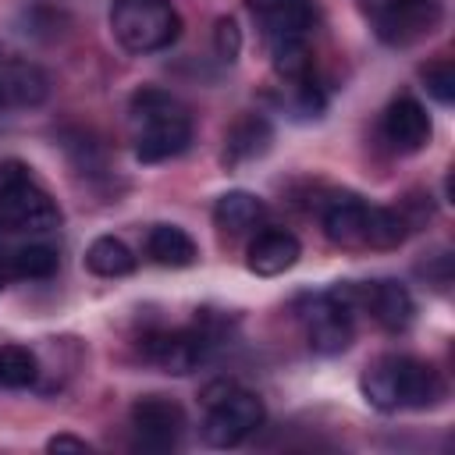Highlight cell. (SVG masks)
<instances>
[{
	"label": "cell",
	"mask_w": 455,
	"mask_h": 455,
	"mask_svg": "<svg viewBox=\"0 0 455 455\" xmlns=\"http://www.w3.org/2000/svg\"><path fill=\"white\" fill-rule=\"evenodd\" d=\"M39 380V359L25 345H0V384L11 391L32 387Z\"/></svg>",
	"instance_id": "21"
},
{
	"label": "cell",
	"mask_w": 455,
	"mask_h": 455,
	"mask_svg": "<svg viewBox=\"0 0 455 455\" xmlns=\"http://www.w3.org/2000/svg\"><path fill=\"white\" fill-rule=\"evenodd\" d=\"M320 224L327 242L348 252H370V249L387 252V249H398L412 231L398 213V206H377L352 192H338L323 199Z\"/></svg>",
	"instance_id": "2"
},
{
	"label": "cell",
	"mask_w": 455,
	"mask_h": 455,
	"mask_svg": "<svg viewBox=\"0 0 455 455\" xmlns=\"http://www.w3.org/2000/svg\"><path fill=\"white\" fill-rule=\"evenodd\" d=\"M132 434H135V444L139 448H156V451H167V448H178L181 434H185V409L174 402V398H164V395H142L135 398L132 412Z\"/></svg>",
	"instance_id": "11"
},
{
	"label": "cell",
	"mask_w": 455,
	"mask_h": 455,
	"mask_svg": "<svg viewBox=\"0 0 455 455\" xmlns=\"http://www.w3.org/2000/svg\"><path fill=\"white\" fill-rule=\"evenodd\" d=\"M423 82H427V92H430L437 103H451V100H455V64H451V60L427 64V68H423Z\"/></svg>",
	"instance_id": "22"
},
{
	"label": "cell",
	"mask_w": 455,
	"mask_h": 455,
	"mask_svg": "<svg viewBox=\"0 0 455 455\" xmlns=\"http://www.w3.org/2000/svg\"><path fill=\"white\" fill-rule=\"evenodd\" d=\"M363 398L380 409V412H398V409H434L444 398V377L416 355H398L387 352L373 359L363 377H359Z\"/></svg>",
	"instance_id": "3"
},
{
	"label": "cell",
	"mask_w": 455,
	"mask_h": 455,
	"mask_svg": "<svg viewBox=\"0 0 455 455\" xmlns=\"http://www.w3.org/2000/svg\"><path fill=\"white\" fill-rule=\"evenodd\" d=\"M370 313L384 331H405L416 316V302L409 295L405 284L398 281H370V284H359V313Z\"/></svg>",
	"instance_id": "14"
},
{
	"label": "cell",
	"mask_w": 455,
	"mask_h": 455,
	"mask_svg": "<svg viewBox=\"0 0 455 455\" xmlns=\"http://www.w3.org/2000/svg\"><path fill=\"white\" fill-rule=\"evenodd\" d=\"M213 46H217V57L220 60H238L242 53V32L235 25V18H217V28H213Z\"/></svg>",
	"instance_id": "23"
},
{
	"label": "cell",
	"mask_w": 455,
	"mask_h": 455,
	"mask_svg": "<svg viewBox=\"0 0 455 455\" xmlns=\"http://www.w3.org/2000/svg\"><path fill=\"white\" fill-rule=\"evenodd\" d=\"M206 402V419H203V441L210 448H238L242 441H249L263 419V398L256 391L235 387L231 380H217L203 391Z\"/></svg>",
	"instance_id": "6"
},
{
	"label": "cell",
	"mask_w": 455,
	"mask_h": 455,
	"mask_svg": "<svg viewBox=\"0 0 455 455\" xmlns=\"http://www.w3.org/2000/svg\"><path fill=\"white\" fill-rule=\"evenodd\" d=\"M430 114L416 96H398L380 117V135L395 153H419L430 142Z\"/></svg>",
	"instance_id": "12"
},
{
	"label": "cell",
	"mask_w": 455,
	"mask_h": 455,
	"mask_svg": "<svg viewBox=\"0 0 455 455\" xmlns=\"http://www.w3.org/2000/svg\"><path fill=\"white\" fill-rule=\"evenodd\" d=\"M146 256L156 263V267H171V270H181V267H192L199 259V245L192 242V235L178 224H153L146 231Z\"/></svg>",
	"instance_id": "18"
},
{
	"label": "cell",
	"mask_w": 455,
	"mask_h": 455,
	"mask_svg": "<svg viewBox=\"0 0 455 455\" xmlns=\"http://www.w3.org/2000/svg\"><path fill=\"white\" fill-rule=\"evenodd\" d=\"M85 267H89V274H96V277H128V274L139 267V259H135V252H132L121 238L100 235V238L85 249Z\"/></svg>",
	"instance_id": "20"
},
{
	"label": "cell",
	"mask_w": 455,
	"mask_h": 455,
	"mask_svg": "<svg viewBox=\"0 0 455 455\" xmlns=\"http://www.w3.org/2000/svg\"><path fill=\"white\" fill-rule=\"evenodd\" d=\"M355 313H359V284L338 281L331 291H320L306 299L302 306V327L306 341L316 355H338L355 338Z\"/></svg>",
	"instance_id": "7"
},
{
	"label": "cell",
	"mask_w": 455,
	"mask_h": 455,
	"mask_svg": "<svg viewBox=\"0 0 455 455\" xmlns=\"http://www.w3.org/2000/svg\"><path fill=\"white\" fill-rule=\"evenodd\" d=\"M274 142V124L263 117V114H242L228 135H224V149H220V164L224 167H242V164H252L259 156H267Z\"/></svg>",
	"instance_id": "16"
},
{
	"label": "cell",
	"mask_w": 455,
	"mask_h": 455,
	"mask_svg": "<svg viewBox=\"0 0 455 455\" xmlns=\"http://www.w3.org/2000/svg\"><path fill=\"white\" fill-rule=\"evenodd\" d=\"M57 267H60L57 249L36 242V245H21V249L7 252L4 263H0V277H7V281H46V277L57 274Z\"/></svg>",
	"instance_id": "19"
},
{
	"label": "cell",
	"mask_w": 455,
	"mask_h": 455,
	"mask_svg": "<svg viewBox=\"0 0 455 455\" xmlns=\"http://www.w3.org/2000/svg\"><path fill=\"white\" fill-rule=\"evenodd\" d=\"M217 338H220V323H213L210 316L188 323V327H174V331H153L146 341H142V355L160 366L164 373H174V377H185V373H196L217 348Z\"/></svg>",
	"instance_id": "9"
},
{
	"label": "cell",
	"mask_w": 455,
	"mask_h": 455,
	"mask_svg": "<svg viewBox=\"0 0 455 455\" xmlns=\"http://www.w3.org/2000/svg\"><path fill=\"white\" fill-rule=\"evenodd\" d=\"M50 96V78L39 64L25 57H0V110H25L39 107Z\"/></svg>",
	"instance_id": "13"
},
{
	"label": "cell",
	"mask_w": 455,
	"mask_h": 455,
	"mask_svg": "<svg viewBox=\"0 0 455 455\" xmlns=\"http://www.w3.org/2000/svg\"><path fill=\"white\" fill-rule=\"evenodd\" d=\"M46 451H92V444L85 437H75V434H57L46 441Z\"/></svg>",
	"instance_id": "24"
},
{
	"label": "cell",
	"mask_w": 455,
	"mask_h": 455,
	"mask_svg": "<svg viewBox=\"0 0 455 455\" xmlns=\"http://www.w3.org/2000/svg\"><path fill=\"white\" fill-rule=\"evenodd\" d=\"M128 139L135 160L164 164L188 149L192 142V114L188 107L156 85H142L128 100Z\"/></svg>",
	"instance_id": "1"
},
{
	"label": "cell",
	"mask_w": 455,
	"mask_h": 455,
	"mask_svg": "<svg viewBox=\"0 0 455 455\" xmlns=\"http://www.w3.org/2000/svg\"><path fill=\"white\" fill-rule=\"evenodd\" d=\"M302 256V245L291 231L284 228H263L252 235L249 242V252H245V267L256 274V277H277L284 270H291Z\"/></svg>",
	"instance_id": "15"
},
{
	"label": "cell",
	"mask_w": 455,
	"mask_h": 455,
	"mask_svg": "<svg viewBox=\"0 0 455 455\" xmlns=\"http://www.w3.org/2000/svg\"><path fill=\"white\" fill-rule=\"evenodd\" d=\"M263 220H267V203L259 196H252V192L235 188V192H224L213 203V224H217V231L231 235V238L256 231Z\"/></svg>",
	"instance_id": "17"
},
{
	"label": "cell",
	"mask_w": 455,
	"mask_h": 455,
	"mask_svg": "<svg viewBox=\"0 0 455 455\" xmlns=\"http://www.w3.org/2000/svg\"><path fill=\"white\" fill-rule=\"evenodd\" d=\"M110 32L121 50L146 57L167 50L181 36V14L171 0H114Z\"/></svg>",
	"instance_id": "4"
},
{
	"label": "cell",
	"mask_w": 455,
	"mask_h": 455,
	"mask_svg": "<svg viewBox=\"0 0 455 455\" xmlns=\"http://www.w3.org/2000/svg\"><path fill=\"white\" fill-rule=\"evenodd\" d=\"M373 36L387 46H412L437 32L444 0H359Z\"/></svg>",
	"instance_id": "8"
},
{
	"label": "cell",
	"mask_w": 455,
	"mask_h": 455,
	"mask_svg": "<svg viewBox=\"0 0 455 455\" xmlns=\"http://www.w3.org/2000/svg\"><path fill=\"white\" fill-rule=\"evenodd\" d=\"M60 206L21 160H0V231H53Z\"/></svg>",
	"instance_id": "5"
},
{
	"label": "cell",
	"mask_w": 455,
	"mask_h": 455,
	"mask_svg": "<svg viewBox=\"0 0 455 455\" xmlns=\"http://www.w3.org/2000/svg\"><path fill=\"white\" fill-rule=\"evenodd\" d=\"M245 7H249L267 46L309 39L320 21L316 0H245Z\"/></svg>",
	"instance_id": "10"
}]
</instances>
